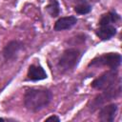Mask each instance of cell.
I'll use <instances>...</instances> for the list:
<instances>
[{
	"mask_svg": "<svg viewBox=\"0 0 122 122\" xmlns=\"http://www.w3.org/2000/svg\"><path fill=\"white\" fill-rule=\"evenodd\" d=\"M118 112V105L111 103L100 107L98 112V119L101 122H113Z\"/></svg>",
	"mask_w": 122,
	"mask_h": 122,
	"instance_id": "52a82bcc",
	"label": "cell"
},
{
	"mask_svg": "<svg viewBox=\"0 0 122 122\" xmlns=\"http://www.w3.org/2000/svg\"><path fill=\"white\" fill-rule=\"evenodd\" d=\"M46 10L51 17H58L61 13V8L58 0H49L46 5Z\"/></svg>",
	"mask_w": 122,
	"mask_h": 122,
	"instance_id": "4fadbf2b",
	"label": "cell"
},
{
	"mask_svg": "<svg viewBox=\"0 0 122 122\" xmlns=\"http://www.w3.org/2000/svg\"><path fill=\"white\" fill-rule=\"evenodd\" d=\"M78 19L74 15H69V16H62L59 17L53 26V30L55 31H62L71 30L72 27H74L77 24Z\"/></svg>",
	"mask_w": 122,
	"mask_h": 122,
	"instance_id": "30bf717a",
	"label": "cell"
},
{
	"mask_svg": "<svg viewBox=\"0 0 122 122\" xmlns=\"http://www.w3.org/2000/svg\"><path fill=\"white\" fill-rule=\"evenodd\" d=\"M92 7L88 0H77V3L73 8V10L80 15L88 14L92 11Z\"/></svg>",
	"mask_w": 122,
	"mask_h": 122,
	"instance_id": "7c38bea8",
	"label": "cell"
},
{
	"mask_svg": "<svg viewBox=\"0 0 122 122\" xmlns=\"http://www.w3.org/2000/svg\"><path fill=\"white\" fill-rule=\"evenodd\" d=\"M24 43L20 40H11L6 44L2 51L3 58L6 62L14 61L18 57L20 51L24 50Z\"/></svg>",
	"mask_w": 122,
	"mask_h": 122,
	"instance_id": "8992f818",
	"label": "cell"
},
{
	"mask_svg": "<svg viewBox=\"0 0 122 122\" xmlns=\"http://www.w3.org/2000/svg\"><path fill=\"white\" fill-rule=\"evenodd\" d=\"M102 92L95 96L89 105V109L91 112H94L96 109L102 107L104 104L119 97L121 95V83L117 84L116 86L110 88L108 90L101 91Z\"/></svg>",
	"mask_w": 122,
	"mask_h": 122,
	"instance_id": "5b68a950",
	"label": "cell"
},
{
	"mask_svg": "<svg viewBox=\"0 0 122 122\" xmlns=\"http://www.w3.org/2000/svg\"><path fill=\"white\" fill-rule=\"evenodd\" d=\"M120 21H121L120 14L115 10H112L101 15L98 24H114L117 26Z\"/></svg>",
	"mask_w": 122,
	"mask_h": 122,
	"instance_id": "8fae6325",
	"label": "cell"
},
{
	"mask_svg": "<svg viewBox=\"0 0 122 122\" xmlns=\"http://www.w3.org/2000/svg\"><path fill=\"white\" fill-rule=\"evenodd\" d=\"M45 121H56V122H60V118H59L57 115L53 114V115H51V116L47 117V118L45 119Z\"/></svg>",
	"mask_w": 122,
	"mask_h": 122,
	"instance_id": "5bb4252c",
	"label": "cell"
},
{
	"mask_svg": "<svg viewBox=\"0 0 122 122\" xmlns=\"http://www.w3.org/2000/svg\"><path fill=\"white\" fill-rule=\"evenodd\" d=\"M52 92L46 88H28L24 92V107L30 112H38L49 106Z\"/></svg>",
	"mask_w": 122,
	"mask_h": 122,
	"instance_id": "6da1fadb",
	"label": "cell"
},
{
	"mask_svg": "<svg viewBox=\"0 0 122 122\" xmlns=\"http://www.w3.org/2000/svg\"><path fill=\"white\" fill-rule=\"evenodd\" d=\"M122 57L119 52H105L92 58L88 67L91 68H101L107 67L109 69H118L121 65Z\"/></svg>",
	"mask_w": 122,
	"mask_h": 122,
	"instance_id": "277c9868",
	"label": "cell"
},
{
	"mask_svg": "<svg viewBox=\"0 0 122 122\" xmlns=\"http://www.w3.org/2000/svg\"><path fill=\"white\" fill-rule=\"evenodd\" d=\"M83 56V51L78 48H67L59 56L56 68L61 74L71 72L79 64Z\"/></svg>",
	"mask_w": 122,
	"mask_h": 122,
	"instance_id": "7a4b0ae2",
	"label": "cell"
},
{
	"mask_svg": "<svg viewBox=\"0 0 122 122\" xmlns=\"http://www.w3.org/2000/svg\"><path fill=\"white\" fill-rule=\"evenodd\" d=\"M117 33V26L114 24H98L95 30L96 36L102 41H109Z\"/></svg>",
	"mask_w": 122,
	"mask_h": 122,
	"instance_id": "ba28073f",
	"label": "cell"
},
{
	"mask_svg": "<svg viewBox=\"0 0 122 122\" xmlns=\"http://www.w3.org/2000/svg\"><path fill=\"white\" fill-rule=\"evenodd\" d=\"M120 83H121V77L119 76L118 69H109L107 71L103 72L101 75L96 77L91 83V86L94 90L104 91L112 88Z\"/></svg>",
	"mask_w": 122,
	"mask_h": 122,
	"instance_id": "3957f363",
	"label": "cell"
},
{
	"mask_svg": "<svg viewBox=\"0 0 122 122\" xmlns=\"http://www.w3.org/2000/svg\"><path fill=\"white\" fill-rule=\"evenodd\" d=\"M48 78V74L45 69L38 63V64H30L28 68L26 81L37 82L41 80H45Z\"/></svg>",
	"mask_w": 122,
	"mask_h": 122,
	"instance_id": "9c48e42d",
	"label": "cell"
}]
</instances>
